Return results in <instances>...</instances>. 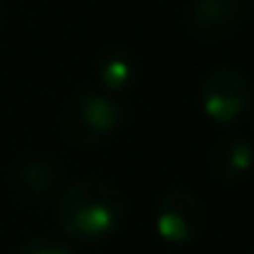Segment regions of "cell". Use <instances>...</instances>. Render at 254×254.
I'll return each instance as SVG.
<instances>
[{
    "mask_svg": "<svg viewBox=\"0 0 254 254\" xmlns=\"http://www.w3.org/2000/svg\"><path fill=\"white\" fill-rule=\"evenodd\" d=\"M128 213L126 194L110 181L85 178L68 186L55 205L58 227L68 238L96 243L112 238L123 227Z\"/></svg>",
    "mask_w": 254,
    "mask_h": 254,
    "instance_id": "1",
    "label": "cell"
},
{
    "mask_svg": "<svg viewBox=\"0 0 254 254\" xmlns=\"http://www.w3.org/2000/svg\"><path fill=\"white\" fill-rule=\"evenodd\" d=\"M128 121V110L118 96L104 90H85L74 96L61 118V134L77 148H96L115 137Z\"/></svg>",
    "mask_w": 254,
    "mask_h": 254,
    "instance_id": "2",
    "label": "cell"
},
{
    "mask_svg": "<svg viewBox=\"0 0 254 254\" xmlns=\"http://www.w3.org/2000/svg\"><path fill=\"white\" fill-rule=\"evenodd\" d=\"M199 107H202L208 121L219 123V126H235L243 118H249V112L254 107L252 82L238 68H230V66L213 68L202 79Z\"/></svg>",
    "mask_w": 254,
    "mask_h": 254,
    "instance_id": "3",
    "label": "cell"
},
{
    "mask_svg": "<svg viewBox=\"0 0 254 254\" xmlns=\"http://www.w3.org/2000/svg\"><path fill=\"white\" fill-rule=\"evenodd\" d=\"M205 230V210L194 191L175 186L161 194L156 205V232L172 246H186L197 241Z\"/></svg>",
    "mask_w": 254,
    "mask_h": 254,
    "instance_id": "4",
    "label": "cell"
},
{
    "mask_svg": "<svg viewBox=\"0 0 254 254\" xmlns=\"http://www.w3.org/2000/svg\"><path fill=\"white\" fill-rule=\"evenodd\" d=\"M186 17L197 36L224 39V36L235 33L241 25L243 3L241 0H191Z\"/></svg>",
    "mask_w": 254,
    "mask_h": 254,
    "instance_id": "5",
    "label": "cell"
},
{
    "mask_svg": "<svg viewBox=\"0 0 254 254\" xmlns=\"http://www.w3.org/2000/svg\"><path fill=\"white\" fill-rule=\"evenodd\" d=\"M137 77H139V61L123 44L107 47L96 61V82L110 96H121L126 90H131Z\"/></svg>",
    "mask_w": 254,
    "mask_h": 254,
    "instance_id": "6",
    "label": "cell"
},
{
    "mask_svg": "<svg viewBox=\"0 0 254 254\" xmlns=\"http://www.w3.org/2000/svg\"><path fill=\"white\" fill-rule=\"evenodd\" d=\"M254 167V145L246 137H224L210 150V172L224 183H238Z\"/></svg>",
    "mask_w": 254,
    "mask_h": 254,
    "instance_id": "7",
    "label": "cell"
},
{
    "mask_svg": "<svg viewBox=\"0 0 254 254\" xmlns=\"http://www.w3.org/2000/svg\"><path fill=\"white\" fill-rule=\"evenodd\" d=\"M58 178H61L58 175V167L50 159H28L22 164V170H19L22 186L33 194H47L58 183Z\"/></svg>",
    "mask_w": 254,
    "mask_h": 254,
    "instance_id": "8",
    "label": "cell"
},
{
    "mask_svg": "<svg viewBox=\"0 0 254 254\" xmlns=\"http://www.w3.org/2000/svg\"><path fill=\"white\" fill-rule=\"evenodd\" d=\"M14 254H79V252H74L71 246L55 241V238L36 235V238H30V241H25Z\"/></svg>",
    "mask_w": 254,
    "mask_h": 254,
    "instance_id": "9",
    "label": "cell"
},
{
    "mask_svg": "<svg viewBox=\"0 0 254 254\" xmlns=\"http://www.w3.org/2000/svg\"><path fill=\"white\" fill-rule=\"evenodd\" d=\"M249 121H252V128H254V107H252V112H249Z\"/></svg>",
    "mask_w": 254,
    "mask_h": 254,
    "instance_id": "10",
    "label": "cell"
},
{
    "mask_svg": "<svg viewBox=\"0 0 254 254\" xmlns=\"http://www.w3.org/2000/svg\"><path fill=\"white\" fill-rule=\"evenodd\" d=\"M0 25H3V3H0Z\"/></svg>",
    "mask_w": 254,
    "mask_h": 254,
    "instance_id": "11",
    "label": "cell"
},
{
    "mask_svg": "<svg viewBox=\"0 0 254 254\" xmlns=\"http://www.w3.org/2000/svg\"><path fill=\"white\" fill-rule=\"evenodd\" d=\"M249 254H254V249H252V252H249Z\"/></svg>",
    "mask_w": 254,
    "mask_h": 254,
    "instance_id": "12",
    "label": "cell"
}]
</instances>
